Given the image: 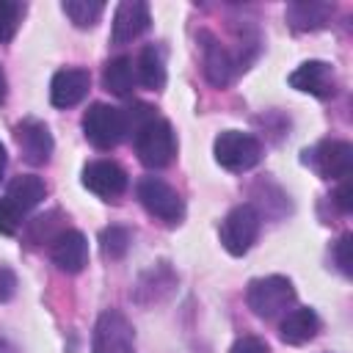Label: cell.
I'll return each mask as SVG.
<instances>
[{
  "instance_id": "8992f818",
  "label": "cell",
  "mask_w": 353,
  "mask_h": 353,
  "mask_svg": "<svg viewBox=\"0 0 353 353\" xmlns=\"http://www.w3.org/2000/svg\"><path fill=\"white\" fill-rule=\"evenodd\" d=\"M83 132H85V138L97 149H113V146H119V141L127 135L124 110L121 108H113V105H105V102H94L83 113Z\"/></svg>"
},
{
  "instance_id": "6da1fadb",
  "label": "cell",
  "mask_w": 353,
  "mask_h": 353,
  "mask_svg": "<svg viewBox=\"0 0 353 353\" xmlns=\"http://www.w3.org/2000/svg\"><path fill=\"white\" fill-rule=\"evenodd\" d=\"M44 196H47V185L41 176H36V174L14 176L0 199V232L8 237L17 234L19 226L25 223L28 212L33 207H39L44 201Z\"/></svg>"
},
{
  "instance_id": "f1b7e54d",
  "label": "cell",
  "mask_w": 353,
  "mask_h": 353,
  "mask_svg": "<svg viewBox=\"0 0 353 353\" xmlns=\"http://www.w3.org/2000/svg\"><path fill=\"white\" fill-rule=\"evenodd\" d=\"M6 163H8V154H6V146L0 143V182H3V174H6Z\"/></svg>"
},
{
  "instance_id": "7c38bea8",
  "label": "cell",
  "mask_w": 353,
  "mask_h": 353,
  "mask_svg": "<svg viewBox=\"0 0 353 353\" xmlns=\"http://www.w3.org/2000/svg\"><path fill=\"white\" fill-rule=\"evenodd\" d=\"M50 259L61 273H80L88 265V240L77 229H63L52 237Z\"/></svg>"
},
{
  "instance_id": "484cf974",
  "label": "cell",
  "mask_w": 353,
  "mask_h": 353,
  "mask_svg": "<svg viewBox=\"0 0 353 353\" xmlns=\"http://www.w3.org/2000/svg\"><path fill=\"white\" fill-rule=\"evenodd\" d=\"M14 292H17V276H14V270H11V268L0 265V303L11 301V298H14Z\"/></svg>"
},
{
  "instance_id": "d4e9b609",
  "label": "cell",
  "mask_w": 353,
  "mask_h": 353,
  "mask_svg": "<svg viewBox=\"0 0 353 353\" xmlns=\"http://www.w3.org/2000/svg\"><path fill=\"white\" fill-rule=\"evenodd\" d=\"M229 353H270V347L265 345V339L248 334V336H240V339L232 345Z\"/></svg>"
},
{
  "instance_id": "5b68a950",
  "label": "cell",
  "mask_w": 353,
  "mask_h": 353,
  "mask_svg": "<svg viewBox=\"0 0 353 353\" xmlns=\"http://www.w3.org/2000/svg\"><path fill=\"white\" fill-rule=\"evenodd\" d=\"M259 226H262V218L256 212L254 204H237L234 210L226 212V218L221 221V245L232 254V256H243L248 254V248L256 243L259 237Z\"/></svg>"
},
{
  "instance_id": "52a82bcc",
  "label": "cell",
  "mask_w": 353,
  "mask_h": 353,
  "mask_svg": "<svg viewBox=\"0 0 353 353\" xmlns=\"http://www.w3.org/2000/svg\"><path fill=\"white\" fill-rule=\"evenodd\" d=\"M135 196H138V201L143 204V210L149 215H154L165 223H179L182 215H185L182 196L168 182H163L160 176H143L135 185Z\"/></svg>"
},
{
  "instance_id": "ba28073f",
  "label": "cell",
  "mask_w": 353,
  "mask_h": 353,
  "mask_svg": "<svg viewBox=\"0 0 353 353\" xmlns=\"http://www.w3.org/2000/svg\"><path fill=\"white\" fill-rule=\"evenodd\" d=\"M91 353H135V328H132V323L116 309L102 312L97 317V325H94Z\"/></svg>"
},
{
  "instance_id": "e0dca14e",
  "label": "cell",
  "mask_w": 353,
  "mask_h": 353,
  "mask_svg": "<svg viewBox=\"0 0 353 353\" xmlns=\"http://www.w3.org/2000/svg\"><path fill=\"white\" fill-rule=\"evenodd\" d=\"M317 331H320V317L309 306L287 312V317L279 323V336L287 345H306L317 336Z\"/></svg>"
},
{
  "instance_id": "9c48e42d",
  "label": "cell",
  "mask_w": 353,
  "mask_h": 353,
  "mask_svg": "<svg viewBox=\"0 0 353 353\" xmlns=\"http://www.w3.org/2000/svg\"><path fill=\"white\" fill-rule=\"evenodd\" d=\"M303 163L320 179H347L353 171V146L347 141H320L303 152Z\"/></svg>"
},
{
  "instance_id": "277c9868",
  "label": "cell",
  "mask_w": 353,
  "mask_h": 353,
  "mask_svg": "<svg viewBox=\"0 0 353 353\" xmlns=\"http://www.w3.org/2000/svg\"><path fill=\"white\" fill-rule=\"evenodd\" d=\"M212 154H215V163L221 168L243 174V171H251L262 160V143L251 132L223 130L212 143Z\"/></svg>"
},
{
  "instance_id": "3957f363",
  "label": "cell",
  "mask_w": 353,
  "mask_h": 353,
  "mask_svg": "<svg viewBox=\"0 0 353 353\" xmlns=\"http://www.w3.org/2000/svg\"><path fill=\"white\" fill-rule=\"evenodd\" d=\"M245 303L256 317L273 320L281 312H287V306L295 303V287L287 276H262L248 284Z\"/></svg>"
},
{
  "instance_id": "ac0fdd59",
  "label": "cell",
  "mask_w": 353,
  "mask_h": 353,
  "mask_svg": "<svg viewBox=\"0 0 353 353\" xmlns=\"http://www.w3.org/2000/svg\"><path fill=\"white\" fill-rule=\"evenodd\" d=\"M135 80L141 85H146L149 91H163L165 85V58H163V50L149 44L138 52L135 58Z\"/></svg>"
},
{
  "instance_id": "d6986e66",
  "label": "cell",
  "mask_w": 353,
  "mask_h": 353,
  "mask_svg": "<svg viewBox=\"0 0 353 353\" xmlns=\"http://www.w3.org/2000/svg\"><path fill=\"white\" fill-rule=\"evenodd\" d=\"M334 14V8L328 3H290L284 17H287V25L298 33H306V30H317L328 22V17Z\"/></svg>"
},
{
  "instance_id": "4316f807",
  "label": "cell",
  "mask_w": 353,
  "mask_h": 353,
  "mask_svg": "<svg viewBox=\"0 0 353 353\" xmlns=\"http://www.w3.org/2000/svg\"><path fill=\"white\" fill-rule=\"evenodd\" d=\"M350 196H353V193H350V185H347V179H342V185L334 190L331 199H334V204H336L342 212H350V210H353V199H350Z\"/></svg>"
},
{
  "instance_id": "83f0119b",
  "label": "cell",
  "mask_w": 353,
  "mask_h": 353,
  "mask_svg": "<svg viewBox=\"0 0 353 353\" xmlns=\"http://www.w3.org/2000/svg\"><path fill=\"white\" fill-rule=\"evenodd\" d=\"M6 94H8V80H6V72L0 66V105L6 102Z\"/></svg>"
},
{
  "instance_id": "30bf717a",
  "label": "cell",
  "mask_w": 353,
  "mask_h": 353,
  "mask_svg": "<svg viewBox=\"0 0 353 353\" xmlns=\"http://www.w3.org/2000/svg\"><path fill=\"white\" fill-rule=\"evenodd\" d=\"M14 141L22 152V160L30 165H44L52 154V135L44 121L39 119H22L14 127Z\"/></svg>"
},
{
  "instance_id": "5bb4252c",
  "label": "cell",
  "mask_w": 353,
  "mask_h": 353,
  "mask_svg": "<svg viewBox=\"0 0 353 353\" xmlns=\"http://www.w3.org/2000/svg\"><path fill=\"white\" fill-rule=\"evenodd\" d=\"M290 85L295 91H303V94H312L320 99H328L336 94V77H334L331 63H325V61H303L290 74Z\"/></svg>"
},
{
  "instance_id": "44dd1931",
  "label": "cell",
  "mask_w": 353,
  "mask_h": 353,
  "mask_svg": "<svg viewBox=\"0 0 353 353\" xmlns=\"http://www.w3.org/2000/svg\"><path fill=\"white\" fill-rule=\"evenodd\" d=\"M61 8L72 19L74 28L85 30V28H94L99 22V17L105 11V3H99V0H63Z\"/></svg>"
},
{
  "instance_id": "7a4b0ae2",
  "label": "cell",
  "mask_w": 353,
  "mask_h": 353,
  "mask_svg": "<svg viewBox=\"0 0 353 353\" xmlns=\"http://www.w3.org/2000/svg\"><path fill=\"white\" fill-rule=\"evenodd\" d=\"M132 143H135V154L146 168H165L174 160L176 152V138H174V127L165 119H149L146 124H141L132 132Z\"/></svg>"
},
{
  "instance_id": "ffe728a7",
  "label": "cell",
  "mask_w": 353,
  "mask_h": 353,
  "mask_svg": "<svg viewBox=\"0 0 353 353\" xmlns=\"http://www.w3.org/2000/svg\"><path fill=\"white\" fill-rule=\"evenodd\" d=\"M102 85L113 97H130L135 85V63L127 55H116L102 69Z\"/></svg>"
},
{
  "instance_id": "4fadbf2b",
  "label": "cell",
  "mask_w": 353,
  "mask_h": 353,
  "mask_svg": "<svg viewBox=\"0 0 353 353\" xmlns=\"http://www.w3.org/2000/svg\"><path fill=\"white\" fill-rule=\"evenodd\" d=\"M152 22L149 6L143 0H124L116 6L113 11V22H110V41L113 44H127L132 39H138Z\"/></svg>"
},
{
  "instance_id": "2e32d148",
  "label": "cell",
  "mask_w": 353,
  "mask_h": 353,
  "mask_svg": "<svg viewBox=\"0 0 353 353\" xmlns=\"http://www.w3.org/2000/svg\"><path fill=\"white\" fill-rule=\"evenodd\" d=\"M240 69L243 66L234 61V55L221 41H215L212 36H204V77L215 88H226Z\"/></svg>"
},
{
  "instance_id": "603a6c76",
  "label": "cell",
  "mask_w": 353,
  "mask_h": 353,
  "mask_svg": "<svg viewBox=\"0 0 353 353\" xmlns=\"http://www.w3.org/2000/svg\"><path fill=\"white\" fill-rule=\"evenodd\" d=\"M22 14H25V6L17 3V0H0V44L11 41L19 22H22Z\"/></svg>"
},
{
  "instance_id": "7402d4cb",
  "label": "cell",
  "mask_w": 353,
  "mask_h": 353,
  "mask_svg": "<svg viewBox=\"0 0 353 353\" xmlns=\"http://www.w3.org/2000/svg\"><path fill=\"white\" fill-rule=\"evenodd\" d=\"M130 243H132V234L127 226H108L99 234V248L108 259H121L130 251Z\"/></svg>"
},
{
  "instance_id": "cb8c5ba5",
  "label": "cell",
  "mask_w": 353,
  "mask_h": 353,
  "mask_svg": "<svg viewBox=\"0 0 353 353\" xmlns=\"http://www.w3.org/2000/svg\"><path fill=\"white\" fill-rule=\"evenodd\" d=\"M350 245H353V234L347 232V234H342L336 243H334V251H331V256H334V265L339 268V273L342 276H350L353 273V256H350Z\"/></svg>"
},
{
  "instance_id": "8fae6325",
  "label": "cell",
  "mask_w": 353,
  "mask_h": 353,
  "mask_svg": "<svg viewBox=\"0 0 353 353\" xmlns=\"http://www.w3.org/2000/svg\"><path fill=\"white\" fill-rule=\"evenodd\" d=\"M83 185L94 196L113 201L127 190V171L113 160H94L83 168Z\"/></svg>"
},
{
  "instance_id": "9a60e30c",
  "label": "cell",
  "mask_w": 353,
  "mask_h": 353,
  "mask_svg": "<svg viewBox=\"0 0 353 353\" xmlns=\"http://www.w3.org/2000/svg\"><path fill=\"white\" fill-rule=\"evenodd\" d=\"M88 85H91L88 69H80V66L58 69L50 80V102L55 108H74L88 94Z\"/></svg>"
}]
</instances>
